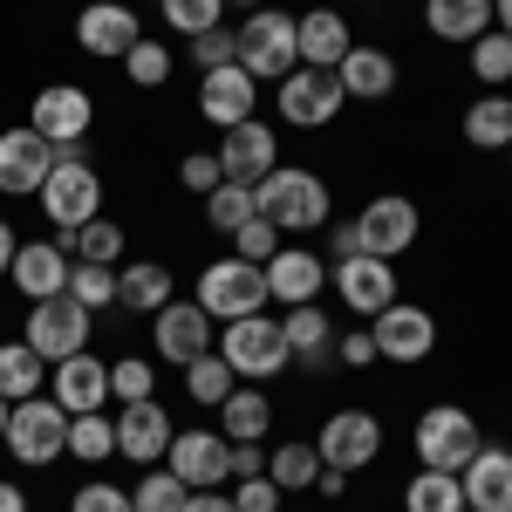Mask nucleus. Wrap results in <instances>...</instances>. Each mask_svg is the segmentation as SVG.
Segmentation results:
<instances>
[{"label":"nucleus","mask_w":512,"mask_h":512,"mask_svg":"<svg viewBox=\"0 0 512 512\" xmlns=\"http://www.w3.org/2000/svg\"><path fill=\"white\" fill-rule=\"evenodd\" d=\"M253 205H260V219H274V226H280V239H287V233H294V239L321 233V226L335 219V212H328V205H335V198H328V178L308 171V164H274V171L253 185Z\"/></svg>","instance_id":"nucleus-1"},{"label":"nucleus","mask_w":512,"mask_h":512,"mask_svg":"<svg viewBox=\"0 0 512 512\" xmlns=\"http://www.w3.org/2000/svg\"><path fill=\"white\" fill-rule=\"evenodd\" d=\"M233 62L253 82H280L301 69V14L287 7H253L233 28Z\"/></svg>","instance_id":"nucleus-2"},{"label":"nucleus","mask_w":512,"mask_h":512,"mask_svg":"<svg viewBox=\"0 0 512 512\" xmlns=\"http://www.w3.org/2000/svg\"><path fill=\"white\" fill-rule=\"evenodd\" d=\"M478 444H485V431H478V417L465 403H431V410L410 424V451H417V465H431V472H465Z\"/></svg>","instance_id":"nucleus-3"},{"label":"nucleus","mask_w":512,"mask_h":512,"mask_svg":"<svg viewBox=\"0 0 512 512\" xmlns=\"http://www.w3.org/2000/svg\"><path fill=\"white\" fill-rule=\"evenodd\" d=\"M0 444H7V458H14V465L41 472V465L69 458V410H62L48 390L28 396V403H14V417H7V437H0Z\"/></svg>","instance_id":"nucleus-4"},{"label":"nucleus","mask_w":512,"mask_h":512,"mask_svg":"<svg viewBox=\"0 0 512 512\" xmlns=\"http://www.w3.org/2000/svg\"><path fill=\"white\" fill-rule=\"evenodd\" d=\"M219 355H226V369H233L239 383H274L280 369H294V355H287V335H280L274 315H239L219 328Z\"/></svg>","instance_id":"nucleus-5"},{"label":"nucleus","mask_w":512,"mask_h":512,"mask_svg":"<svg viewBox=\"0 0 512 512\" xmlns=\"http://www.w3.org/2000/svg\"><path fill=\"white\" fill-rule=\"evenodd\" d=\"M41 219L55 226V233H76L89 219H103V171L89 158H62L48 178H41Z\"/></svg>","instance_id":"nucleus-6"},{"label":"nucleus","mask_w":512,"mask_h":512,"mask_svg":"<svg viewBox=\"0 0 512 512\" xmlns=\"http://www.w3.org/2000/svg\"><path fill=\"white\" fill-rule=\"evenodd\" d=\"M192 301L205 308L212 321H239V315H260L267 308V267H253V260H212L205 274H198Z\"/></svg>","instance_id":"nucleus-7"},{"label":"nucleus","mask_w":512,"mask_h":512,"mask_svg":"<svg viewBox=\"0 0 512 512\" xmlns=\"http://www.w3.org/2000/svg\"><path fill=\"white\" fill-rule=\"evenodd\" d=\"M274 110L287 130H328V123L349 110V96H342V82H335V69H294V76L274 82Z\"/></svg>","instance_id":"nucleus-8"},{"label":"nucleus","mask_w":512,"mask_h":512,"mask_svg":"<svg viewBox=\"0 0 512 512\" xmlns=\"http://www.w3.org/2000/svg\"><path fill=\"white\" fill-rule=\"evenodd\" d=\"M89 328L96 315L69 301V294H55V301H28V315H21V342L41 355V362H62V355H82L89 349Z\"/></svg>","instance_id":"nucleus-9"},{"label":"nucleus","mask_w":512,"mask_h":512,"mask_svg":"<svg viewBox=\"0 0 512 512\" xmlns=\"http://www.w3.org/2000/svg\"><path fill=\"white\" fill-rule=\"evenodd\" d=\"M369 342H376V362L417 369V362L437 355V315L417 308V301H390L383 315H369Z\"/></svg>","instance_id":"nucleus-10"},{"label":"nucleus","mask_w":512,"mask_h":512,"mask_svg":"<svg viewBox=\"0 0 512 512\" xmlns=\"http://www.w3.org/2000/svg\"><path fill=\"white\" fill-rule=\"evenodd\" d=\"M315 451H321L328 472H369V465L383 458V417L362 410V403H349V410H335L315 431Z\"/></svg>","instance_id":"nucleus-11"},{"label":"nucleus","mask_w":512,"mask_h":512,"mask_svg":"<svg viewBox=\"0 0 512 512\" xmlns=\"http://www.w3.org/2000/svg\"><path fill=\"white\" fill-rule=\"evenodd\" d=\"M28 130H41L55 151L89 144V130H96V96H89L82 82H48V89H35V103H28Z\"/></svg>","instance_id":"nucleus-12"},{"label":"nucleus","mask_w":512,"mask_h":512,"mask_svg":"<svg viewBox=\"0 0 512 512\" xmlns=\"http://www.w3.org/2000/svg\"><path fill=\"white\" fill-rule=\"evenodd\" d=\"M355 233H362V253L396 260V253H410V246H417L424 212H417V198H403V192H376L362 212H355Z\"/></svg>","instance_id":"nucleus-13"},{"label":"nucleus","mask_w":512,"mask_h":512,"mask_svg":"<svg viewBox=\"0 0 512 512\" xmlns=\"http://www.w3.org/2000/svg\"><path fill=\"white\" fill-rule=\"evenodd\" d=\"M137 41H144V14H137L130 0H82V14H76V48L82 55L123 62Z\"/></svg>","instance_id":"nucleus-14"},{"label":"nucleus","mask_w":512,"mask_h":512,"mask_svg":"<svg viewBox=\"0 0 512 512\" xmlns=\"http://www.w3.org/2000/svg\"><path fill=\"white\" fill-rule=\"evenodd\" d=\"M164 472H178L192 492H219V485H233V444L226 431H178L164 451Z\"/></svg>","instance_id":"nucleus-15"},{"label":"nucleus","mask_w":512,"mask_h":512,"mask_svg":"<svg viewBox=\"0 0 512 512\" xmlns=\"http://www.w3.org/2000/svg\"><path fill=\"white\" fill-rule=\"evenodd\" d=\"M171 437H178V424H171V410H164L158 396H144V403H117V458L123 465H164V451H171Z\"/></svg>","instance_id":"nucleus-16"},{"label":"nucleus","mask_w":512,"mask_h":512,"mask_svg":"<svg viewBox=\"0 0 512 512\" xmlns=\"http://www.w3.org/2000/svg\"><path fill=\"white\" fill-rule=\"evenodd\" d=\"M62 164V151L41 137V130H0V192L7 198H35L41 192V178Z\"/></svg>","instance_id":"nucleus-17"},{"label":"nucleus","mask_w":512,"mask_h":512,"mask_svg":"<svg viewBox=\"0 0 512 512\" xmlns=\"http://www.w3.org/2000/svg\"><path fill=\"white\" fill-rule=\"evenodd\" d=\"M274 164H280L274 123L246 117V123H233V130H219V178H233V185H260Z\"/></svg>","instance_id":"nucleus-18"},{"label":"nucleus","mask_w":512,"mask_h":512,"mask_svg":"<svg viewBox=\"0 0 512 512\" xmlns=\"http://www.w3.org/2000/svg\"><path fill=\"white\" fill-rule=\"evenodd\" d=\"M151 349H158V362H171V369H185L192 355L212 349V315L198 308V301H164L158 315H151Z\"/></svg>","instance_id":"nucleus-19"},{"label":"nucleus","mask_w":512,"mask_h":512,"mask_svg":"<svg viewBox=\"0 0 512 512\" xmlns=\"http://www.w3.org/2000/svg\"><path fill=\"white\" fill-rule=\"evenodd\" d=\"M335 294H342V308H349V315H383V308H390V301H403V294H396V267L390 260H376V253H355V260H335Z\"/></svg>","instance_id":"nucleus-20"},{"label":"nucleus","mask_w":512,"mask_h":512,"mask_svg":"<svg viewBox=\"0 0 512 512\" xmlns=\"http://www.w3.org/2000/svg\"><path fill=\"white\" fill-rule=\"evenodd\" d=\"M48 396L82 417V410H110V362L103 355H62V362H48Z\"/></svg>","instance_id":"nucleus-21"},{"label":"nucleus","mask_w":512,"mask_h":512,"mask_svg":"<svg viewBox=\"0 0 512 512\" xmlns=\"http://www.w3.org/2000/svg\"><path fill=\"white\" fill-rule=\"evenodd\" d=\"M69 267H76V253H69L62 239H21L7 280H14L28 301H55V294H69Z\"/></svg>","instance_id":"nucleus-22"},{"label":"nucleus","mask_w":512,"mask_h":512,"mask_svg":"<svg viewBox=\"0 0 512 512\" xmlns=\"http://www.w3.org/2000/svg\"><path fill=\"white\" fill-rule=\"evenodd\" d=\"M260 110V82L246 76L239 62H226V69H205L198 76V117L219 123V130H233V123H246Z\"/></svg>","instance_id":"nucleus-23"},{"label":"nucleus","mask_w":512,"mask_h":512,"mask_svg":"<svg viewBox=\"0 0 512 512\" xmlns=\"http://www.w3.org/2000/svg\"><path fill=\"white\" fill-rule=\"evenodd\" d=\"M280 335H287V355H294V369H335V321H328V308L321 301H301V308H287L280 315Z\"/></svg>","instance_id":"nucleus-24"},{"label":"nucleus","mask_w":512,"mask_h":512,"mask_svg":"<svg viewBox=\"0 0 512 512\" xmlns=\"http://www.w3.org/2000/svg\"><path fill=\"white\" fill-rule=\"evenodd\" d=\"M458 485H465V512H512V444H478Z\"/></svg>","instance_id":"nucleus-25"},{"label":"nucleus","mask_w":512,"mask_h":512,"mask_svg":"<svg viewBox=\"0 0 512 512\" xmlns=\"http://www.w3.org/2000/svg\"><path fill=\"white\" fill-rule=\"evenodd\" d=\"M321 287H328V260H321L315 246H280L274 260H267V301H280V308L315 301Z\"/></svg>","instance_id":"nucleus-26"},{"label":"nucleus","mask_w":512,"mask_h":512,"mask_svg":"<svg viewBox=\"0 0 512 512\" xmlns=\"http://www.w3.org/2000/svg\"><path fill=\"white\" fill-rule=\"evenodd\" d=\"M335 82H342L349 103H390V96H396V55H390V48L355 41L349 55L335 62Z\"/></svg>","instance_id":"nucleus-27"},{"label":"nucleus","mask_w":512,"mask_h":512,"mask_svg":"<svg viewBox=\"0 0 512 512\" xmlns=\"http://www.w3.org/2000/svg\"><path fill=\"white\" fill-rule=\"evenodd\" d=\"M349 48H355V28L342 7H308L301 14V62L308 69H335Z\"/></svg>","instance_id":"nucleus-28"},{"label":"nucleus","mask_w":512,"mask_h":512,"mask_svg":"<svg viewBox=\"0 0 512 512\" xmlns=\"http://www.w3.org/2000/svg\"><path fill=\"white\" fill-rule=\"evenodd\" d=\"M219 431H226V444H267V431H274V396L260 390V383H239L219 403Z\"/></svg>","instance_id":"nucleus-29"},{"label":"nucleus","mask_w":512,"mask_h":512,"mask_svg":"<svg viewBox=\"0 0 512 512\" xmlns=\"http://www.w3.org/2000/svg\"><path fill=\"white\" fill-rule=\"evenodd\" d=\"M424 28L437 41H465L472 48L492 28V0H424Z\"/></svg>","instance_id":"nucleus-30"},{"label":"nucleus","mask_w":512,"mask_h":512,"mask_svg":"<svg viewBox=\"0 0 512 512\" xmlns=\"http://www.w3.org/2000/svg\"><path fill=\"white\" fill-rule=\"evenodd\" d=\"M164 301H171V267H164V260H130V267L117 274V308L158 315Z\"/></svg>","instance_id":"nucleus-31"},{"label":"nucleus","mask_w":512,"mask_h":512,"mask_svg":"<svg viewBox=\"0 0 512 512\" xmlns=\"http://www.w3.org/2000/svg\"><path fill=\"white\" fill-rule=\"evenodd\" d=\"M458 130H465L472 151H506V144H512V96H506V89H485L472 110H465Z\"/></svg>","instance_id":"nucleus-32"},{"label":"nucleus","mask_w":512,"mask_h":512,"mask_svg":"<svg viewBox=\"0 0 512 512\" xmlns=\"http://www.w3.org/2000/svg\"><path fill=\"white\" fill-rule=\"evenodd\" d=\"M267 478H274L280 492H315V478H321L315 437H287V444H274V451H267Z\"/></svg>","instance_id":"nucleus-33"},{"label":"nucleus","mask_w":512,"mask_h":512,"mask_svg":"<svg viewBox=\"0 0 512 512\" xmlns=\"http://www.w3.org/2000/svg\"><path fill=\"white\" fill-rule=\"evenodd\" d=\"M48 390V362H41L28 342H0V396L7 403H28V396Z\"/></svg>","instance_id":"nucleus-34"},{"label":"nucleus","mask_w":512,"mask_h":512,"mask_svg":"<svg viewBox=\"0 0 512 512\" xmlns=\"http://www.w3.org/2000/svg\"><path fill=\"white\" fill-rule=\"evenodd\" d=\"M69 458H76V465H110V458H117V417H110V410L69 417Z\"/></svg>","instance_id":"nucleus-35"},{"label":"nucleus","mask_w":512,"mask_h":512,"mask_svg":"<svg viewBox=\"0 0 512 512\" xmlns=\"http://www.w3.org/2000/svg\"><path fill=\"white\" fill-rule=\"evenodd\" d=\"M403 512H465V485H458V472L417 465V478L403 485Z\"/></svg>","instance_id":"nucleus-36"},{"label":"nucleus","mask_w":512,"mask_h":512,"mask_svg":"<svg viewBox=\"0 0 512 512\" xmlns=\"http://www.w3.org/2000/svg\"><path fill=\"white\" fill-rule=\"evenodd\" d=\"M233 390H239V376L226 369V355H219V349H205V355H192V362H185V396H192V403L219 410Z\"/></svg>","instance_id":"nucleus-37"},{"label":"nucleus","mask_w":512,"mask_h":512,"mask_svg":"<svg viewBox=\"0 0 512 512\" xmlns=\"http://www.w3.org/2000/svg\"><path fill=\"white\" fill-rule=\"evenodd\" d=\"M76 260H96V267H117L123 260V226L117 219H89V226H76V233H55Z\"/></svg>","instance_id":"nucleus-38"},{"label":"nucleus","mask_w":512,"mask_h":512,"mask_svg":"<svg viewBox=\"0 0 512 512\" xmlns=\"http://www.w3.org/2000/svg\"><path fill=\"white\" fill-rule=\"evenodd\" d=\"M260 205H253V185H233V178H219L212 192H205V219H212V233H226L233 239L246 219H253Z\"/></svg>","instance_id":"nucleus-39"},{"label":"nucleus","mask_w":512,"mask_h":512,"mask_svg":"<svg viewBox=\"0 0 512 512\" xmlns=\"http://www.w3.org/2000/svg\"><path fill=\"white\" fill-rule=\"evenodd\" d=\"M123 76H130V89H164V82L178 76V55H171V48H164V41H137V48H130V55H123Z\"/></svg>","instance_id":"nucleus-40"},{"label":"nucleus","mask_w":512,"mask_h":512,"mask_svg":"<svg viewBox=\"0 0 512 512\" xmlns=\"http://www.w3.org/2000/svg\"><path fill=\"white\" fill-rule=\"evenodd\" d=\"M465 55H472V76L485 82V89H512V35L485 28V35H478Z\"/></svg>","instance_id":"nucleus-41"},{"label":"nucleus","mask_w":512,"mask_h":512,"mask_svg":"<svg viewBox=\"0 0 512 512\" xmlns=\"http://www.w3.org/2000/svg\"><path fill=\"white\" fill-rule=\"evenodd\" d=\"M69 301H82L89 315L117 308V267H96V260H76V267H69Z\"/></svg>","instance_id":"nucleus-42"},{"label":"nucleus","mask_w":512,"mask_h":512,"mask_svg":"<svg viewBox=\"0 0 512 512\" xmlns=\"http://www.w3.org/2000/svg\"><path fill=\"white\" fill-rule=\"evenodd\" d=\"M185 492H192V485H185L178 472H158V465H151V472L130 485V506H137V512H178V506H185Z\"/></svg>","instance_id":"nucleus-43"},{"label":"nucleus","mask_w":512,"mask_h":512,"mask_svg":"<svg viewBox=\"0 0 512 512\" xmlns=\"http://www.w3.org/2000/svg\"><path fill=\"white\" fill-rule=\"evenodd\" d=\"M110 396H117V403H144V396H158V369H151V355H117V362H110Z\"/></svg>","instance_id":"nucleus-44"},{"label":"nucleus","mask_w":512,"mask_h":512,"mask_svg":"<svg viewBox=\"0 0 512 512\" xmlns=\"http://www.w3.org/2000/svg\"><path fill=\"white\" fill-rule=\"evenodd\" d=\"M158 14H164V28L171 35H205V28H219V14H226V0H158Z\"/></svg>","instance_id":"nucleus-45"},{"label":"nucleus","mask_w":512,"mask_h":512,"mask_svg":"<svg viewBox=\"0 0 512 512\" xmlns=\"http://www.w3.org/2000/svg\"><path fill=\"white\" fill-rule=\"evenodd\" d=\"M233 253H239V260H253V267H267V260L280 253V226L253 212V219H246V226L233 233Z\"/></svg>","instance_id":"nucleus-46"},{"label":"nucleus","mask_w":512,"mask_h":512,"mask_svg":"<svg viewBox=\"0 0 512 512\" xmlns=\"http://www.w3.org/2000/svg\"><path fill=\"white\" fill-rule=\"evenodd\" d=\"M69 512H137L130 506V485H110V478H82Z\"/></svg>","instance_id":"nucleus-47"},{"label":"nucleus","mask_w":512,"mask_h":512,"mask_svg":"<svg viewBox=\"0 0 512 512\" xmlns=\"http://www.w3.org/2000/svg\"><path fill=\"white\" fill-rule=\"evenodd\" d=\"M280 499H287V492H280L267 472L260 478H233V506L239 512H280Z\"/></svg>","instance_id":"nucleus-48"},{"label":"nucleus","mask_w":512,"mask_h":512,"mask_svg":"<svg viewBox=\"0 0 512 512\" xmlns=\"http://www.w3.org/2000/svg\"><path fill=\"white\" fill-rule=\"evenodd\" d=\"M192 62H198V76H205V69H226V62H233V28L219 21V28L192 35Z\"/></svg>","instance_id":"nucleus-49"},{"label":"nucleus","mask_w":512,"mask_h":512,"mask_svg":"<svg viewBox=\"0 0 512 512\" xmlns=\"http://www.w3.org/2000/svg\"><path fill=\"white\" fill-rule=\"evenodd\" d=\"M178 185L205 198L212 185H219V151H185V158H178Z\"/></svg>","instance_id":"nucleus-50"},{"label":"nucleus","mask_w":512,"mask_h":512,"mask_svg":"<svg viewBox=\"0 0 512 512\" xmlns=\"http://www.w3.org/2000/svg\"><path fill=\"white\" fill-rule=\"evenodd\" d=\"M335 362H342V369H369V362H376V342H369V328H349V335H335Z\"/></svg>","instance_id":"nucleus-51"},{"label":"nucleus","mask_w":512,"mask_h":512,"mask_svg":"<svg viewBox=\"0 0 512 512\" xmlns=\"http://www.w3.org/2000/svg\"><path fill=\"white\" fill-rule=\"evenodd\" d=\"M321 233H328V253H321V260H355V253H362V233H355V219H328Z\"/></svg>","instance_id":"nucleus-52"},{"label":"nucleus","mask_w":512,"mask_h":512,"mask_svg":"<svg viewBox=\"0 0 512 512\" xmlns=\"http://www.w3.org/2000/svg\"><path fill=\"white\" fill-rule=\"evenodd\" d=\"M267 472V444H233V478H260Z\"/></svg>","instance_id":"nucleus-53"},{"label":"nucleus","mask_w":512,"mask_h":512,"mask_svg":"<svg viewBox=\"0 0 512 512\" xmlns=\"http://www.w3.org/2000/svg\"><path fill=\"white\" fill-rule=\"evenodd\" d=\"M178 512H239V506H233V492L219 485V492H185V506H178Z\"/></svg>","instance_id":"nucleus-54"},{"label":"nucleus","mask_w":512,"mask_h":512,"mask_svg":"<svg viewBox=\"0 0 512 512\" xmlns=\"http://www.w3.org/2000/svg\"><path fill=\"white\" fill-rule=\"evenodd\" d=\"M315 492H321V499H342V492H349V472H328V465H321Z\"/></svg>","instance_id":"nucleus-55"},{"label":"nucleus","mask_w":512,"mask_h":512,"mask_svg":"<svg viewBox=\"0 0 512 512\" xmlns=\"http://www.w3.org/2000/svg\"><path fill=\"white\" fill-rule=\"evenodd\" d=\"M14 253H21V239H14L7 219H0V280H7V267H14Z\"/></svg>","instance_id":"nucleus-56"},{"label":"nucleus","mask_w":512,"mask_h":512,"mask_svg":"<svg viewBox=\"0 0 512 512\" xmlns=\"http://www.w3.org/2000/svg\"><path fill=\"white\" fill-rule=\"evenodd\" d=\"M0 512H28V492L14 478H0Z\"/></svg>","instance_id":"nucleus-57"},{"label":"nucleus","mask_w":512,"mask_h":512,"mask_svg":"<svg viewBox=\"0 0 512 512\" xmlns=\"http://www.w3.org/2000/svg\"><path fill=\"white\" fill-rule=\"evenodd\" d=\"M492 28H499V35H512V0H492Z\"/></svg>","instance_id":"nucleus-58"},{"label":"nucleus","mask_w":512,"mask_h":512,"mask_svg":"<svg viewBox=\"0 0 512 512\" xmlns=\"http://www.w3.org/2000/svg\"><path fill=\"white\" fill-rule=\"evenodd\" d=\"M7 417H14V403H7V396H0V437H7Z\"/></svg>","instance_id":"nucleus-59"},{"label":"nucleus","mask_w":512,"mask_h":512,"mask_svg":"<svg viewBox=\"0 0 512 512\" xmlns=\"http://www.w3.org/2000/svg\"><path fill=\"white\" fill-rule=\"evenodd\" d=\"M226 7H246V14H253V7H267V0H226Z\"/></svg>","instance_id":"nucleus-60"},{"label":"nucleus","mask_w":512,"mask_h":512,"mask_svg":"<svg viewBox=\"0 0 512 512\" xmlns=\"http://www.w3.org/2000/svg\"><path fill=\"white\" fill-rule=\"evenodd\" d=\"M506 164H512V144H506Z\"/></svg>","instance_id":"nucleus-61"},{"label":"nucleus","mask_w":512,"mask_h":512,"mask_svg":"<svg viewBox=\"0 0 512 512\" xmlns=\"http://www.w3.org/2000/svg\"><path fill=\"white\" fill-rule=\"evenodd\" d=\"M280 512H287V506H280Z\"/></svg>","instance_id":"nucleus-62"},{"label":"nucleus","mask_w":512,"mask_h":512,"mask_svg":"<svg viewBox=\"0 0 512 512\" xmlns=\"http://www.w3.org/2000/svg\"><path fill=\"white\" fill-rule=\"evenodd\" d=\"M506 96H512V89H506Z\"/></svg>","instance_id":"nucleus-63"}]
</instances>
